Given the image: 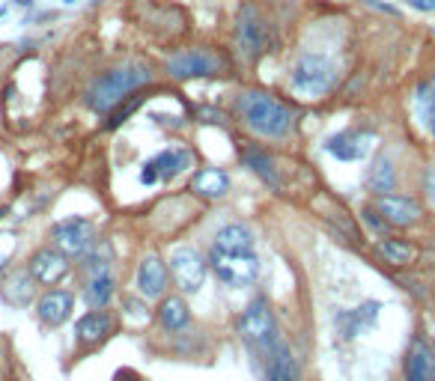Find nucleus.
Returning <instances> with one entry per match:
<instances>
[{"mask_svg": "<svg viewBox=\"0 0 435 381\" xmlns=\"http://www.w3.org/2000/svg\"><path fill=\"white\" fill-rule=\"evenodd\" d=\"M378 253L394 265H406V262L415 260V248H411L408 241H399V239H385L382 244H378Z\"/></svg>", "mask_w": 435, "mask_h": 381, "instance_id": "obj_28", "label": "nucleus"}, {"mask_svg": "<svg viewBox=\"0 0 435 381\" xmlns=\"http://www.w3.org/2000/svg\"><path fill=\"white\" fill-rule=\"evenodd\" d=\"M373 134L370 131H340V134H334V137H328L325 143V149L334 155V158H340V161H361L370 155L373 149Z\"/></svg>", "mask_w": 435, "mask_h": 381, "instance_id": "obj_12", "label": "nucleus"}, {"mask_svg": "<svg viewBox=\"0 0 435 381\" xmlns=\"http://www.w3.org/2000/svg\"><path fill=\"white\" fill-rule=\"evenodd\" d=\"M215 251H253V232L242 223H227L215 232V241H212Z\"/></svg>", "mask_w": 435, "mask_h": 381, "instance_id": "obj_20", "label": "nucleus"}, {"mask_svg": "<svg viewBox=\"0 0 435 381\" xmlns=\"http://www.w3.org/2000/svg\"><path fill=\"white\" fill-rule=\"evenodd\" d=\"M224 60L218 54L209 51H182L176 57L167 60V72H170L176 81H191V77H209V75H221L224 72Z\"/></svg>", "mask_w": 435, "mask_h": 381, "instance_id": "obj_8", "label": "nucleus"}, {"mask_svg": "<svg viewBox=\"0 0 435 381\" xmlns=\"http://www.w3.org/2000/svg\"><path fill=\"white\" fill-rule=\"evenodd\" d=\"M212 268L221 283L227 286H251L260 274V260L253 251H215L212 248Z\"/></svg>", "mask_w": 435, "mask_h": 381, "instance_id": "obj_6", "label": "nucleus"}, {"mask_svg": "<svg viewBox=\"0 0 435 381\" xmlns=\"http://www.w3.org/2000/svg\"><path fill=\"white\" fill-rule=\"evenodd\" d=\"M72 310H75V298H72V292H66V289H51L36 304L39 319L51 324V328H60V324L72 316Z\"/></svg>", "mask_w": 435, "mask_h": 381, "instance_id": "obj_17", "label": "nucleus"}, {"mask_svg": "<svg viewBox=\"0 0 435 381\" xmlns=\"http://www.w3.org/2000/svg\"><path fill=\"white\" fill-rule=\"evenodd\" d=\"M408 6L420 9V13H435V0H408Z\"/></svg>", "mask_w": 435, "mask_h": 381, "instance_id": "obj_32", "label": "nucleus"}, {"mask_svg": "<svg viewBox=\"0 0 435 381\" xmlns=\"http://www.w3.org/2000/svg\"><path fill=\"white\" fill-rule=\"evenodd\" d=\"M378 313H382V304H378V301H364L361 307L340 310L337 316H334V328H337V334L343 340H355L370 328H376Z\"/></svg>", "mask_w": 435, "mask_h": 381, "instance_id": "obj_11", "label": "nucleus"}, {"mask_svg": "<svg viewBox=\"0 0 435 381\" xmlns=\"http://www.w3.org/2000/svg\"><path fill=\"white\" fill-rule=\"evenodd\" d=\"M138 105H140V102H138V98H131V102H128L126 107H119V110H117V114H114V117H110V122H108V128H117V126H122V122H126V119H128V117H131V114H135V110H138Z\"/></svg>", "mask_w": 435, "mask_h": 381, "instance_id": "obj_30", "label": "nucleus"}, {"mask_svg": "<svg viewBox=\"0 0 435 381\" xmlns=\"http://www.w3.org/2000/svg\"><path fill=\"white\" fill-rule=\"evenodd\" d=\"M376 211L382 215L385 223H397V227H406V223H415L420 218L418 200L397 197V194H382V197H378L376 200Z\"/></svg>", "mask_w": 435, "mask_h": 381, "instance_id": "obj_15", "label": "nucleus"}, {"mask_svg": "<svg viewBox=\"0 0 435 381\" xmlns=\"http://www.w3.org/2000/svg\"><path fill=\"white\" fill-rule=\"evenodd\" d=\"M110 316L102 310H93V313H87V316L78 319L75 324V334H78V340L81 343H98V340H105L108 334H110Z\"/></svg>", "mask_w": 435, "mask_h": 381, "instance_id": "obj_21", "label": "nucleus"}, {"mask_svg": "<svg viewBox=\"0 0 435 381\" xmlns=\"http://www.w3.org/2000/svg\"><path fill=\"white\" fill-rule=\"evenodd\" d=\"M114 274L110 271H102V274H93L90 277V283L84 286V301H87V307L90 310H105L108 307V301L114 298Z\"/></svg>", "mask_w": 435, "mask_h": 381, "instance_id": "obj_22", "label": "nucleus"}, {"mask_svg": "<svg viewBox=\"0 0 435 381\" xmlns=\"http://www.w3.org/2000/svg\"><path fill=\"white\" fill-rule=\"evenodd\" d=\"M406 381H435V352L423 340H415L406 354Z\"/></svg>", "mask_w": 435, "mask_h": 381, "instance_id": "obj_18", "label": "nucleus"}, {"mask_svg": "<svg viewBox=\"0 0 435 381\" xmlns=\"http://www.w3.org/2000/svg\"><path fill=\"white\" fill-rule=\"evenodd\" d=\"M3 298L9 301V304H15V307H24L30 295H33V289H30V280H27V271H13L6 280H3Z\"/></svg>", "mask_w": 435, "mask_h": 381, "instance_id": "obj_26", "label": "nucleus"}, {"mask_svg": "<svg viewBox=\"0 0 435 381\" xmlns=\"http://www.w3.org/2000/svg\"><path fill=\"white\" fill-rule=\"evenodd\" d=\"M135 286L143 298H161L167 289V265L158 260V256H143L138 265V277Z\"/></svg>", "mask_w": 435, "mask_h": 381, "instance_id": "obj_16", "label": "nucleus"}, {"mask_svg": "<svg viewBox=\"0 0 435 381\" xmlns=\"http://www.w3.org/2000/svg\"><path fill=\"white\" fill-rule=\"evenodd\" d=\"M242 161L251 167V170L263 179L265 185H272V188H281V176H277V167H274V158L272 155H265V149H244L242 152Z\"/></svg>", "mask_w": 435, "mask_h": 381, "instance_id": "obj_23", "label": "nucleus"}, {"mask_svg": "<svg viewBox=\"0 0 435 381\" xmlns=\"http://www.w3.org/2000/svg\"><path fill=\"white\" fill-rule=\"evenodd\" d=\"M397 185V176H394V164H390L388 155H378L373 161V167L367 170V188L373 190V194H388V190H394Z\"/></svg>", "mask_w": 435, "mask_h": 381, "instance_id": "obj_25", "label": "nucleus"}, {"mask_svg": "<svg viewBox=\"0 0 435 381\" xmlns=\"http://www.w3.org/2000/svg\"><path fill=\"white\" fill-rule=\"evenodd\" d=\"M158 319L167 331H182L188 322H191V310H188L185 304V298L179 295H170V298H164L161 301V307H158Z\"/></svg>", "mask_w": 435, "mask_h": 381, "instance_id": "obj_24", "label": "nucleus"}, {"mask_svg": "<svg viewBox=\"0 0 435 381\" xmlns=\"http://www.w3.org/2000/svg\"><path fill=\"white\" fill-rule=\"evenodd\" d=\"M239 117L244 128L263 140H281L295 128V110L260 89H248L239 96Z\"/></svg>", "mask_w": 435, "mask_h": 381, "instance_id": "obj_1", "label": "nucleus"}, {"mask_svg": "<svg viewBox=\"0 0 435 381\" xmlns=\"http://www.w3.org/2000/svg\"><path fill=\"white\" fill-rule=\"evenodd\" d=\"M236 48L242 57L256 60L272 48V24L253 3H244L236 18Z\"/></svg>", "mask_w": 435, "mask_h": 381, "instance_id": "obj_5", "label": "nucleus"}, {"mask_svg": "<svg viewBox=\"0 0 435 381\" xmlns=\"http://www.w3.org/2000/svg\"><path fill=\"white\" fill-rule=\"evenodd\" d=\"M194 167V152L191 149H164L152 161L143 164L140 170V185H155L158 179H176L182 170Z\"/></svg>", "mask_w": 435, "mask_h": 381, "instance_id": "obj_10", "label": "nucleus"}, {"mask_svg": "<svg viewBox=\"0 0 435 381\" xmlns=\"http://www.w3.org/2000/svg\"><path fill=\"white\" fill-rule=\"evenodd\" d=\"M149 81H152L149 66H143V63L117 66V69H108L93 77L90 87L84 89V105L96 110V114H110L122 98H128L138 87L149 84Z\"/></svg>", "mask_w": 435, "mask_h": 381, "instance_id": "obj_2", "label": "nucleus"}, {"mask_svg": "<svg viewBox=\"0 0 435 381\" xmlns=\"http://www.w3.org/2000/svg\"><path fill=\"white\" fill-rule=\"evenodd\" d=\"M191 190H197V194H203V197H224L230 190V176L221 170V167H203V170L194 173Z\"/></svg>", "mask_w": 435, "mask_h": 381, "instance_id": "obj_19", "label": "nucleus"}, {"mask_svg": "<svg viewBox=\"0 0 435 381\" xmlns=\"http://www.w3.org/2000/svg\"><path fill=\"white\" fill-rule=\"evenodd\" d=\"M66 3H78V0H66Z\"/></svg>", "mask_w": 435, "mask_h": 381, "instance_id": "obj_34", "label": "nucleus"}, {"mask_svg": "<svg viewBox=\"0 0 435 381\" xmlns=\"http://www.w3.org/2000/svg\"><path fill=\"white\" fill-rule=\"evenodd\" d=\"M423 194H427L429 203L435 206V167H429V170L423 173Z\"/></svg>", "mask_w": 435, "mask_h": 381, "instance_id": "obj_31", "label": "nucleus"}, {"mask_svg": "<svg viewBox=\"0 0 435 381\" xmlns=\"http://www.w3.org/2000/svg\"><path fill=\"white\" fill-rule=\"evenodd\" d=\"M66 271H69V256H63L57 248H42L30 260V277L42 286H54L66 277Z\"/></svg>", "mask_w": 435, "mask_h": 381, "instance_id": "obj_13", "label": "nucleus"}, {"mask_svg": "<svg viewBox=\"0 0 435 381\" xmlns=\"http://www.w3.org/2000/svg\"><path fill=\"white\" fill-rule=\"evenodd\" d=\"M236 331L253 352H263V354L269 352L277 343V328H274V316H272L269 301L265 298L251 301V304L244 307V313L239 316V322H236Z\"/></svg>", "mask_w": 435, "mask_h": 381, "instance_id": "obj_4", "label": "nucleus"}, {"mask_svg": "<svg viewBox=\"0 0 435 381\" xmlns=\"http://www.w3.org/2000/svg\"><path fill=\"white\" fill-rule=\"evenodd\" d=\"M263 357H265V381H301L298 361L283 340H277Z\"/></svg>", "mask_w": 435, "mask_h": 381, "instance_id": "obj_14", "label": "nucleus"}, {"mask_svg": "<svg viewBox=\"0 0 435 381\" xmlns=\"http://www.w3.org/2000/svg\"><path fill=\"white\" fill-rule=\"evenodd\" d=\"M51 241L63 256H87L96 241V227H93V221L72 215L51 227Z\"/></svg>", "mask_w": 435, "mask_h": 381, "instance_id": "obj_7", "label": "nucleus"}, {"mask_svg": "<svg viewBox=\"0 0 435 381\" xmlns=\"http://www.w3.org/2000/svg\"><path fill=\"white\" fill-rule=\"evenodd\" d=\"M418 107H420L423 126L435 137V77H429L427 84L418 87Z\"/></svg>", "mask_w": 435, "mask_h": 381, "instance_id": "obj_27", "label": "nucleus"}, {"mask_svg": "<svg viewBox=\"0 0 435 381\" xmlns=\"http://www.w3.org/2000/svg\"><path fill=\"white\" fill-rule=\"evenodd\" d=\"M15 3H18V6H30V3H33V0H15Z\"/></svg>", "mask_w": 435, "mask_h": 381, "instance_id": "obj_33", "label": "nucleus"}, {"mask_svg": "<svg viewBox=\"0 0 435 381\" xmlns=\"http://www.w3.org/2000/svg\"><path fill=\"white\" fill-rule=\"evenodd\" d=\"M337 84V66L325 54H301L289 72V89L301 98H322Z\"/></svg>", "mask_w": 435, "mask_h": 381, "instance_id": "obj_3", "label": "nucleus"}, {"mask_svg": "<svg viewBox=\"0 0 435 381\" xmlns=\"http://www.w3.org/2000/svg\"><path fill=\"white\" fill-rule=\"evenodd\" d=\"M170 274L182 292H200L206 280V260L194 248H176L170 253Z\"/></svg>", "mask_w": 435, "mask_h": 381, "instance_id": "obj_9", "label": "nucleus"}, {"mask_svg": "<svg viewBox=\"0 0 435 381\" xmlns=\"http://www.w3.org/2000/svg\"><path fill=\"white\" fill-rule=\"evenodd\" d=\"M87 271L90 274H102V271H108V265H110V251L108 248H102V253L98 251H93L90 256H87Z\"/></svg>", "mask_w": 435, "mask_h": 381, "instance_id": "obj_29", "label": "nucleus"}]
</instances>
